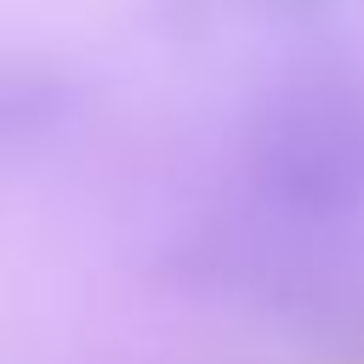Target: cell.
Returning <instances> with one entry per match:
<instances>
[{"instance_id": "1", "label": "cell", "mask_w": 364, "mask_h": 364, "mask_svg": "<svg viewBox=\"0 0 364 364\" xmlns=\"http://www.w3.org/2000/svg\"><path fill=\"white\" fill-rule=\"evenodd\" d=\"M159 284L239 307L279 336L364 358V250L353 233L296 228L256 205H222L171 228L154 250Z\"/></svg>"}, {"instance_id": "2", "label": "cell", "mask_w": 364, "mask_h": 364, "mask_svg": "<svg viewBox=\"0 0 364 364\" xmlns=\"http://www.w3.org/2000/svg\"><path fill=\"white\" fill-rule=\"evenodd\" d=\"M239 176L245 205L347 233L364 216V63L318 51L267 80L239 131Z\"/></svg>"}, {"instance_id": "3", "label": "cell", "mask_w": 364, "mask_h": 364, "mask_svg": "<svg viewBox=\"0 0 364 364\" xmlns=\"http://www.w3.org/2000/svg\"><path fill=\"white\" fill-rule=\"evenodd\" d=\"M85 114V80L63 63H0V154L40 148Z\"/></svg>"}, {"instance_id": "4", "label": "cell", "mask_w": 364, "mask_h": 364, "mask_svg": "<svg viewBox=\"0 0 364 364\" xmlns=\"http://www.w3.org/2000/svg\"><path fill=\"white\" fill-rule=\"evenodd\" d=\"M347 6L353 0H159L154 17H159L165 34L199 40V34H216L233 17H250L262 28H318V23L341 17Z\"/></svg>"}]
</instances>
